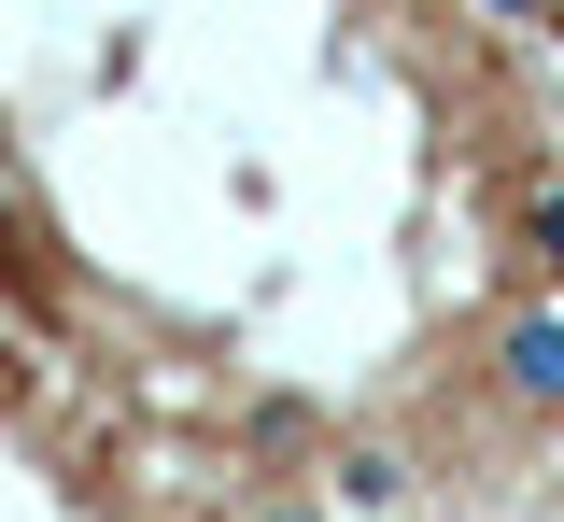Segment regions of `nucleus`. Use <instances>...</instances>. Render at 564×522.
I'll use <instances>...</instances> for the list:
<instances>
[{
	"instance_id": "f03ea898",
	"label": "nucleus",
	"mask_w": 564,
	"mask_h": 522,
	"mask_svg": "<svg viewBox=\"0 0 564 522\" xmlns=\"http://www.w3.org/2000/svg\"><path fill=\"white\" fill-rule=\"evenodd\" d=\"M536 240H551V254H564V198H536Z\"/></svg>"
},
{
	"instance_id": "f257e3e1",
	"label": "nucleus",
	"mask_w": 564,
	"mask_h": 522,
	"mask_svg": "<svg viewBox=\"0 0 564 522\" xmlns=\"http://www.w3.org/2000/svg\"><path fill=\"white\" fill-rule=\"evenodd\" d=\"M508 381H522V395H564V325H551V311L508 325Z\"/></svg>"
},
{
	"instance_id": "7ed1b4c3",
	"label": "nucleus",
	"mask_w": 564,
	"mask_h": 522,
	"mask_svg": "<svg viewBox=\"0 0 564 522\" xmlns=\"http://www.w3.org/2000/svg\"><path fill=\"white\" fill-rule=\"evenodd\" d=\"M0 240H14V170H0Z\"/></svg>"
},
{
	"instance_id": "20e7f679",
	"label": "nucleus",
	"mask_w": 564,
	"mask_h": 522,
	"mask_svg": "<svg viewBox=\"0 0 564 522\" xmlns=\"http://www.w3.org/2000/svg\"><path fill=\"white\" fill-rule=\"evenodd\" d=\"M508 14H522V0H508Z\"/></svg>"
}]
</instances>
